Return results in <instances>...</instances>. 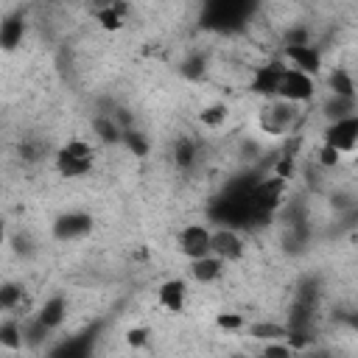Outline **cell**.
I'll return each instance as SVG.
<instances>
[{
    "label": "cell",
    "instance_id": "obj_1",
    "mask_svg": "<svg viewBox=\"0 0 358 358\" xmlns=\"http://www.w3.org/2000/svg\"><path fill=\"white\" fill-rule=\"evenodd\" d=\"M255 11V3H243V0H213L201 8V28L210 31H221V34H232L246 28L249 14Z\"/></svg>",
    "mask_w": 358,
    "mask_h": 358
},
{
    "label": "cell",
    "instance_id": "obj_2",
    "mask_svg": "<svg viewBox=\"0 0 358 358\" xmlns=\"http://www.w3.org/2000/svg\"><path fill=\"white\" fill-rule=\"evenodd\" d=\"M92 145L84 143V140H70L67 145H62L56 151V171L64 176V179H76V176H84L90 168H92Z\"/></svg>",
    "mask_w": 358,
    "mask_h": 358
},
{
    "label": "cell",
    "instance_id": "obj_3",
    "mask_svg": "<svg viewBox=\"0 0 358 358\" xmlns=\"http://www.w3.org/2000/svg\"><path fill=\"white\" fill-rule=\"evenodd\" d=\"M101 327H103V322H92L87 330L62 338V341L48 352V358H92V350H95V341H98Z\"/></svg>",
    "mask_w": 358,
    "mask_h": 358
},
{
    "label": "cell",
    "instance_id": "obj_4",
    "mask_svg": "<svg viewBox=\"0 0 358 358\" xmlns=\"http://www.w3.org/2000/svg\"><path fill=\"white\" fill-rule=\"evenodd\" d=\"M296 117H299V112H296V103H288V101H271V103H266L263 106V112H260V117H257V123H260V129L266 131V134H285L294 123H296Z\"/></svg>",
    "mask_w": 358,
    "mask_h": 358
},
{
    "label": "cell",
    "instance_id": "obj_5",
    "mask_svg": "<svg viewBox=\"0 0 358 358\" xmlns=\"http://www.w3.org/2000/svg\"><path fill=\"white\" fill-rule=\"evenodd\" d=\"M285 70L288 67H285L282 59H271L268 64L255 67V73L249 78V92H255L260 98H274L277 101V92H280V84H282Z\"/></svg>",
    "mask_w": 358,
    "mask_h": 358
},
{
    "label": "cell",
    "instance_id": "obj_6",
    "mask_svg": "<svg viewBox=\"0 0 358 358\" xmlns=\"http://www.w3.org/2000/svg\"><path fill=\"white\" fill-rule=\"evenodd\" d=\"M210 238L213 232L204 224H187L179 235H176V249L187 257V260H201L210 255Z\"/></svg>",
    "mask_w": 358,
    "mask_h": 358
},
{
    "label": "cell",
    "instance_id": "obj_7",
    "mask_svg": "<svg viewBox=\"0 0 358 358\" xmlns=\"http://www.w3.org/2000/svg\"><path fill=\"white\" fill-rule=\"evenodd\" d=\"M322 140H324V145L336 148L338 154L352 151L358 145V115L344 117V120H336V123H327Z\"/></svg>",
    "mask_w": 358,
    "mask_h": 358
},
{
    "label": "cell",
    "instance_id": "obj_8",
    "mask_svg": "<svg viewBox=\"0 0 358 358\" xmlns=\"http://www.w3.org/2000/svg\"><path fill=\"white\" fill-rule=\"evenodd\" d=\"M313 90H316V87H313V78H310V76H305V73L288 67L285 76H282V84H280L277 98H280V101H288V103H305V101L313 98Z\"/></svg>",
    "mask_w": 358,
    "mask_h": 358
},
{
    "label": "cell",
    "instance_id": "obj_9",
    "mask_svg": "<svg viewBox=\"0 0 358 358\" xmlns=\"http://www.w3.org/2000/svg\"><path fill=\"white\" fill-rule=\"evenodd\" d=\"M243 252H246V246H243V238L238 235V229H221L218 227L213 232V238H210V255H215L218 260L235 263V260L243 257Z\"/></svg>",
    "mask_w": 358,
    "mask_h": 358
},
{
    "label": "cell",
    "instance_id": "obj_10",
    "mask_svg": "<svg viewBox=\"0 0 358 358\" xmlns=\"http://www.w3.org/2000/svg\"><path fill=\"white\" fill-rule=\"evenodd\" d=\"M90 229H92L90 213H62L53 221V238L56 241H76V238H84Z\"/></svg>",
    "mask_w": 358,
    "mask_h": 358
},
{
    "label": "cell",
    "instance_id": "obj_11",
    "mask_svg": "<svg viewBox=\"0 0 358 358\" xmlns=\"http://www.w3.org/2000/svg\"><path fill=\"white\" fill-rule=\"evenodd\" d=\"M282 56L288 62H294V70H299V73H305L310 78L322 70V53H319L316 45H299V48L296 45H285Z\"/></svg>",
    "mask_w": 358,
    "mask_h": 358
},
{
    "label": "cell",
    "instance_id": "obj_12",
    "mask_svg": "<svg viewBox=\"0 0 358 358\" xmlns=\"http://www.w3.org/2000/svg\"><path fill=\"white\" fill-rule=\"evenodd\" d=\"M185 299H187V285H185V280H165V282L157 288V302H159V308H165V310H171V313H182Z\"/></svg>",
    "mask_w": 358,
    "mask_h": 358
},
{
    "label": "cell",
    "instance_id": "obj_13",
    "mask_svg": "<svg viewBox=\"0 0 358 358\" xmlns=\"http://www.w3.org/2000/svg\"><path fill=\"white\" fill-rule=\"evenodd\" d=\"M224 266H227L224 260H218L215 255H207L201 260H190V274H193L196 282L207 285V282H215L224 274Z\"/></svg>",
    "mask_w": 358,
    "mask_h": 358
},
{
    "label": "cell",
    "instance_id": "obj_14",
    "mask_svg": "<svg viewBox=\"0 0 358 358\" xmlns=\"http://www.w3.org/2000/svg\"><path fill=\"white\" fill-rule=\"evenodd\" d=\"M64 316H67V302H64V296H62V294H56V296L45 299V305H42V308H39V313H36V319H39L48 330H56V327L64 322Z\"/></svg>",
    "mask_w": 358,
    "mask_h": 358
},
{
    "label": "cell",
    "instance_id": "obj_15",
    "mask_svg": "<svg viewBox=\"0 0 358 358\" xmlns=\"http://www.w3.org/2000/svg\"><path fill=\"white\" fill-rule=\"evenodd\" d=\"M173 162H176V168L179 171H190L193 165H196V159H199V148H196V140H190V137H176V143H173Z\"/></svg>",
    "mask_w": 358,
    "mask_h": 358
},
{
    "label": "cell",
    "instance_id": "obj_16",
    "mask_svg": "<svg viewBox=\"0 0 358 358\" xmlns=\"http://www.w3.org/2000/svg\"><path fill=\"white\" fill-rule=\"evenodd\" d=\"M22 34H25L22 17H6L3 25H0V45H3V50H14L22 42Z\"/></svg>",
    "mask_w": 358,
    "mask_h": 358
},
{
    "label": "cell",
    "instance_id": "obj_17",
    "mask_svg": "<svg viewBox=\"0 0 358 358\" xmlns=\"http://www.w3.org/2000/svg\"><path fill=\"white\" fill-rule=\"evenodd\" d=\"M249 336L257 338V341H266V344L285 341L288 338V327L277 324V322H255V324H249Z\"/></svg>",
    "mask_w": 358,
    "mask_h": 358
},
{
    "label": "cell",
    "instance_id": "obj_18",
    "mask_svg": "<svg viewBox=\"0 0 358 358\" xmlns=\"http://www.w3.org/2000/svg\"><path fill=\"white\" fill-rule=\"evenodd\" d=\"M92 131H95L103 143H123V129L117 126V120L112 117V112L98 115V117L92 120Z\"/></svg>",
    "mask_w": 358,
    "mask_h": 358
},
{
    "label": "cell",
    "instance_id": "obj_19",
    "mask_svg": "<svg viewBox=\"0 0 358 358\" xmlns=\"http://www.w3.org/2000/svg\"><path fill=\"white\" fill-rule=\"evenodd\" d=\"M327 84H330V92H333V95L355 101V81H352V76H350L344 67H333Z\"/></svg>",
    "mask_w": 358,
    "mask_h": 358
},
{
    "label": "cell",
    "instance_id": "obj_20",
    "mask_svg": "<svg viewBox=\"0 0 358 358\" xmlns=\"http://www.w3.org/2000/svg\"><path fill=\"white\" fill-rule=\"evenodd\" d=\"M126 3H109V6H103L101 11H95V20L101 22V28L103 31H117V28H123V14H126Z\"/></svg>",
    "mask_w": 358,
    "mask_h": 358
},
{
    "label": "cell",
    "instance_id": "obj_21",
    "mask_svg": "<svg viewBox=\"0 0 358 358\" xmlns=\"http://www.w3.org/2000/svg\"><path fill=\"white\" fill-rule=\"evenodd\" d=\"M324 115L330 117V123H336V120H344V117L358 115V106H355V101H350V98L330 95V101L324 103Z\"/></svg>",
    "mask_w": 358,
    "mask_h": 358
},
{
    "label": "cell",
    "instance_id": "obj_22",
    "mask_svg": "<svg viewBox=\"0 0 358 358\" xmlns=\"http://www.w3.org/2000/svg\"><path fill=\"white\" fill-rule=\"evenodd\" d=\"M227 115H229L227 103H210V106H204V109L199 112V120H201V126H207V129H218V126H224Z\"/></svg>",
    "mask_w": 358,
    "mask_h": 358
},
{
    "label": "cell",
    "instance_id": "obj_23",
    "mask_svg": "<svg viewBox=\"0 0 358 358\" xmlns=\"http://www.w3.org/2000/svg\"><path fill=\"white\" fill-rule=\"evenodd\" d=\"M0 344L8 347V350H20L25 344V336H22V327L17 322H3L0 324Z\"/></svg>",
    "mask_w": 358,
    "mask_h": 358
},
{
    "label": "cell",
    "instance_id": "obj_24",
    "mask_svg": "<svg viewBox=\"0 0 358 358\" xmlns=\"http://www.w3.org/2000/svg\"><path fill=\"white\" fill-rule=\"evenodd\" d=\"M204 67H207L204 53H193V56H187V59L182 62V67H179V70H182V76H185V78H193V81H196V78H201V76H204Z\"/></svg>",
    "mask_w": 358,
    "mask_h": 358
},
{
    "label": "cell",
    "instance_id": "obj_25",
    "mask_svg": "<svg viewBox=\"0 0 358 358\" xmlns=\"http://www.w3.org/2000/svg\"><path fill=\"white\" fill-rule=\"evenodd\" d=\"M123 145H126L134 157H145V154H148V140H145L140 131H134V129H126V131H123Z\"/></svg>",
    "mask_w": 358,
    "mask_h": 358
},
{
    "label": "cell",
    "instance_id": "obj_26",
    "mask_svg": "<svg viewBox=\"0 0 358 358\" xmlns=\"http://www.w3.org/2000/svg\"><path fill=\"white\" fill-rule=\"evenodd\" d=\"M20 299H22V288H20L17 282H6V285L0 288V308H3V310H11Z\"/></svg>",
    "mask_w": 358,
    "mask_h": 358
},
{
    "label": "cell",
    "instance_id": "obj_27",
    "mask_svg": "<svg viewBox=\"0 0 358 358\" xmlns=\"http://www.w3.org/2000/svg\"><path fill=\"white\" fill-rule=\"evenodd\" d=\"M285 45H310V31L305 25H291L285 31Z\"/></svg>",
    "mask_w": 358,
    "mask_h": 358
},
{
    "label": "cell",
    "instance_id": "obj_28",
    "mask_svg": "<svg viewBox=\"0 0 358 358\" xmlns=\"http://www.w3.org/2000/svg\"><path fill=\"white\" fill-rule=\"evenodd\" d=\"M48 333H50V330H48V327H45V324H42L39 319L28 322V327L22 330V336H25V344H39V341H42V338H45Z\"/></svg>",
    "mask_w": 358,
    "mask_h": 358
},
{
    "label": "cell",
    "instance_id": "obj_29",
    "mask_svg": "<svg viewBox=\"0 0 358 358\" xmlns=\"http://www.w3.org/2000/svg\"><path fill=\"white\" fill-rule=\"evenodd\" d=\"M215 324H218L221 330H241L246 322H243L241 313H218V316H215Z\"/></svg>",
    "mask_w": 358,
    "mask_h": 358
},
{
    "label": "cell",
    "instance_id": "obj_30",
    "mask_svg": "<svg viewBox=\"0 0 358 358\" xmlns=\"http://www.w3.org/2000/svg\"><path fill=\"white\" fill-rule=\"evenodd\" d=\"M291 355H294V350L285 341H271L263 350V358H291Z\"/></svg>",
    "mask_w": 358,
    "mask_h": 358
},
{
    "label": "cell",
    "instance_id": "obj_31",
    "mask_svg": "<svg viewBox=\"0 0 358 358\" xmlns=\"http://www.w3.org/2000/svg\"><path fill=\"white\" fill-rule=\"evenodd\" d=\"M126 344L134 347V350L145 347V344H148V330H145V327H131V330H126Z\"/></svg>",
    "mask_w": 358,
    "mask_h": 358
},
{
    "label": "cell",
    "instance_id": "obj_32",
    "mask_svg": "<svg viewBox=\"0 0 358 358\" xmlns=\"http://www.w3.org/2000/svg\"><path fill=\"white\" fill-rule=\"evenodd\" d=\"M338 159H341V154L336 148H330V145L322 143V148H319V165L322 168H333V165H338Z\"/></svg>",
    "mask_w": 358,
    "mask_h": 358
},
{
    "label": "cell",
    "instance_id": "obj_33",
    "mask_svg": "<svg viewBox=\"0 0 358 358\" xmlns=\"http://www.w3.org/2000/svg\"><path fill=\"white\" fill-rule=\"evenodd\" d=\"M291 173H294V159H291V154H285V157L277 159V165H274V176H280V179H291Z\"/></svg>",
    "mask_w": 358,
    "mask_h": 358
},
{
    "label": "cell",
    "instance_id": "obj_34",
    "mask_svg": "<svg viewBox=\"0 0 358 358\" xmlns=\"http://www.w3.org/2000/svg\"><path fill=\"white\" fill-rule=\"evenodd\" d=\"M344 322H347L352 330H358V310H355V313H347V316H344Z\"/></svg>",
    "mask_w": 358,
    "mask_h": 358
},
{
    "label": "cell",
    "instance_id": "obj_35",
    "mask_svg": "<svg viewBox=\"0 0 358 358\" xmlns=\"http://www.w3.org/2000/svg\"><path fill=\"white\" fill-rule=\"evenodd\" d=\"M255 358H263V355H255Z\"/></svg>",
    "mask_w": 358,
    "mask_h": 358
}]
</instances>
